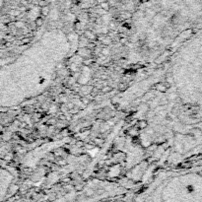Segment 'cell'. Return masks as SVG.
Wrapping results in <instances>:
<instances>
[{"instance_id": "6da1fadb", "label": "cell", "mask_w": 202, "mask_h": 202, "mask_svg": "<svg viewBox=\"0 0 202 202\" xmlns=\"http://www.w3.org/2000/svg\"><path fill=\"white\" fill-rule=\"evenodd\" d=\"M84 35H85L87 40H90V41L97 40V37H98L96 34H94V32L92 30H86L85 32H84Z\"/></svg>"}, {"instance_id": "7a4b0ae2", "label": "cell", "mask_w": 202, "mask_h": 202, "mask_svg": "<svg viewBox=\"0 0 202 202\" xmlns=\"http://www.w3.org/2000/svg\"><path fill=\"white\" fill-rule=\"evenodd\" d=\"M127 88H128L127 82H120L119 85H117V89H119V91H120V92L125 91L126 89H127Z\"/></svg>"}, {"instance_id": "3957f363", "label": "cell", "mask_w": 202, "mask_h": 202, "mask_svg": "<svg viewBox=\"0 0 202 202\" xmlns=\"http://www.w3.org/2000/svg\"><path fill=\"white\" fill-rule=\"evenodd\" d=\"M137 125L140 129H143V128H146L147 126H148V122H147L146 119H141V120L138 121Z\"/></svg>"}, {"instance_id": "277c9868", "label": "cell", "mask_w": 202, "mask_h": 202, "mask_svg": "<svg viewBox=\"0 0 202 202\" xmlns=\"http://www.w3.org/2000/svg\"><path fill=\"white\" fill-rule=\"evenodd\" d=\"M112 90V87H111L109 85H107V86H104L102 89H101V93L102 94H107V93H109Z\"/></svg>"}, {"instance_id": "5b68a950", "label": "cell", "mask_w": 202, "mask_h": 202, "mask_svg": "<svg viewBox=\"0 0 202 202\" xmlns=\"http://www.w3.org/2000/svg\"><path fill=\"white\" fill-rule=\"evenodd\" d=\"M94 61H95L94 58H87V59H85V60L83 61V64L86 65V66H90V65L93 64Z\"/></svg>"}, {"instance_id": "8992f818", "label": "cell", "mask_w": 202, "mask_h": 202, "mask_svg": "<svg viewBox=\"0 0 202 202\" xmlns=\"http://www.w3.org/2000/svg\"><path fill=\"white\" fill-rule=\"evenodd\" d=\"M101 53H102L103 55L107 56V55H108V54H111V50H109L108 48H104L101 49Z\"/></svg>"}, {"instance_id": "52a82bcc", "label": "cell", "mask_w": 202, "mask_h": 202, "mask_svg": "<svg viewBox=\"0 0 202 202\" xmlns=\"http://www.w3.org/2000/svg\"><path fill=\"white\" fill-rule=\"evenodd\" d=\"M57 160H58V162H57L58 166H65L66 164H67V162L65 161V160L62 159V158H60V157H57Z\"/></svg>"}, {"instance_id": "ba28073f", "label": "cell", "mask_w": 202, "mask_h": 202, "mask_svg": "<svg viewBox=\"0 0 202 202\" xmlns=\"http://www.w3.org/2000/svg\"><path fill=\"white\" fill-rule=\"evenodd\" d=\"M86 48H87L88 49H90V50L95 49V48H96V44L93 43V41H90V43H88V44L86 45Z\"/></svg>"}, {"instance_id": "9c48e42d", "label": "cell", "mask_w": 202, "mask_h": 202, "mask_svg": "<svg viewBox=\"0 0 202 202\" xmlns=\"http://www.w3.org/2000/svg\"><path fill=\"white\" fill-rule=\"evenodd\" d=\"M132 143H133L134 145H139L140 143H141V140L137 136H135V137L132 138Z\"/></svg>"}, {"instance_id": "30bf717a", "label": "cell", "mask_w": 202, "mask_h": 202, "mask_svg": "<svg viewBox=\"0 0 202 202\" xmlns=\"http://www.w3.org/2000/svg\"><path fill=\"white\" fill-rule=\"evenodd\" d=\"M74 30L76 31L77 33L81 30V24H80L79 22H77V23H75V25H74Z\"/></svg>"}, {"instance_id": "8fae6325", "label": "cell", "mask_w": 202, "mask_h": 202, "mask_svg": "<svg viewBox=\"0 0 202 202\" xmlns=\"http://www.w3.org/2000/svg\"><path fill=\"white\" fill-rule=\"evenodd\" d=\"M36 24H37V27H41V25L44 24V21H43V19H41V18L37 19V21H36Z\"/></svg>"}, {"instance_id": "7c38bea8", "label": "cell", "mask_w": 202, "mask_h": 202, "mask_svg": "<svg viewBox=\"0 0 202 202\" xmlns=\"http://www.w3.org/2000/svg\"><path fill=\"white\" fill-rule=\"evenodd\" d=\"M79 112V109H78V108H76V107H74V108H72L69 109V112L72 113V115H74V113H76V112Z\"/></svg>"}, {"instance_id": "4fadbf2b", "label": "cell", "mask_w": 202, "mask_h": 202, "mask_svg": "<svg viewBox=\"0 0 202 202\" xmlns=\"http://www.w3.org/2000/svg\"><path fill=\"white\" fill-rule=\"evenodd\" d=\"M81 100H82V103L85 104V105H88V104L90 103V100L88 99L87 97H86V98H85V97H83V98H81Z\"/></svg>"}, {"instance_id": "5bb4252c", "label": "cell", "mask_w": 202, "mask_h": 202, "mask_svg": "<svg viewBox=\"0 0 202 202\" xmlns=\"http://www.w3.org/2000/svg\"><path fill=\"white\" fill-rule=\"evenodd\" d=\"M48 124H51V125H54L56 123V119H50L48 122H47Z\"/></svg>"}, {"instance_id": "9a60e30c", "label": "cell", "mask_w": 202, "mask_h": 202, "mask_svg": "<svg viewBox=\"0 0 202 202\" xmlns=\"http://www.w3.org/2000/svg\"><path fill=\"white\" fill-rule=\"evenodd\" d=\"M179 167H182V168H189V167H191V164L190 163H183V165H180Z\"/></svg>"}, {"instance_id": "2e32d148", "label": "cell", "mask_w": 202, "mask_h": 202, "mask_svg": "<svg viewBox=\"0 0 202 202\" xmlns=\"http://www.w3.org/2000/svg\"><path fill=\"white\" fill-rule=\"evenodd\" d=\"M48 107H49V105L47 104V103H44L43 105H41V108H43V109H47V111L48 109Z\"/></svg>"}, {"instance_id": "e0dca14e", "label": "cell", "mask_w": 202, "mask_h": 202, "mask_svg": "<svg viewBox=\"0 0 202 202\" xmlns=\"http://www.w3.org/2000/svg\"><path fill=\"white\" fill-rule=\"evenodd\" d=\"M58 119H63V120H65L66 119V117H65V115H63V113H58Z\"/></svg>"}, {"instance_id": "ac0fdd59", "label": "cell", "mask_w": 202, "mask_h": 202, "mask_svg": "<svg viewBox=\"0 0 202 202\" xmlns=\"http://www.w3.org/2000/svg\"><path fill=\"white\" fill-rule=\"evenodd\" d=\"M76 145L79 146V147H81V146H83V142H82V141H79V142L76 143Z\"/></svg>"}, {"instance_id": "d6986e66", "label": "cell", "mask_w": 202, "mask_h": 202, "mask_svg": "<svg viewBox=\"0 0 202 202\" xmlns=\"http://www.w3.org/2000/svg\"><path fill=\"white\" fill-rule=\"evenodd\" d=\"M95 142H96V143H102V140H101V139H96Z\"/></svg>"}]
</instances>
